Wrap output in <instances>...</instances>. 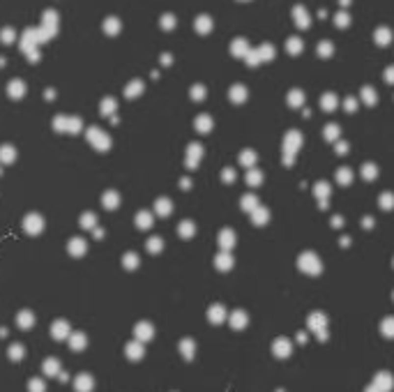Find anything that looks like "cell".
Here are the masks:
<instances>
[{
    "instance_id": "ac0fdd59",
    "label": "cell",
    "mask_w": 394,
    "mask_h": 392,
    "mask_svg": "<svg viewBox=\"0 0 394 392\" xmlns=\"http://www.w3.org/2000/svg\"><path fill=\"white\" fill-rule=\"evenodd\" d=\"M297 341H300V344H304V341H307V335H304V332H300V335H297Z\"/></svg>"
},
{
    "instance_id": "2e32d148",
    "label": "cell",
    "mask_w": 394,
    "mask_h": 392,
    "mask_svg": "<svg viewBox=\"0 0 394 392\" xmlns=\"http://www.w3.org/2000/svg\"><path fill=\"white\" fill-rule=\"evenodd\" d=\"M380 332H383L385 337H390V339L394 337V318H392V316L385 318V321L380 323Z\"/></svg>"
},
{
    "instance_id": "52a82bcc",
    "label": "cell",
    "mask_w": 394,
    "mask_h": 392,
    "mask_svg": "<svg viewBox=\"0 0 394 392\" xmlns=\"http://www.w3.org/2000/svg\"><path fill=\"white\" fill-rule=\"evenodd\" d=\"M134 335H136V339H138V341L148 344V341L155 337V328H152V323H148V321H141V323L134 328Z\"/></svg>"
},
{
    "instance_id": "7a4b0ae2",
    "label": "cell",
    "mask_w": 394,
    "mask_h": 392,
    "mask_svg": "<svg viewBox=\"0 0 394 392\" xmlns=\"http://www.w3.org/2000/svg\"><path fill=\"white\" fill-rule=\"evenodd\" d=\"M143 355H145V346H143V341H127V346H125V358L131 362H138V360H143Z\"/></svg>"
},
{
    "instance_id": "9c48e42d",
    "label": "cell",
    "mask_w": 394,
    "mask_h": 392,
    "mask_svg": "<svg viewBox=\"0 0 394 392\" xmlns=\"http://www.w3.org/2000/svg\"><path fill=\"white\" fill-rule=\"evenodd\" d=\"M16 325L21 328V330H30L32 325H35V314L28 309H23L16 314Z\"/></svg>"
},
{
    "instance_id": "8fae6325",
    "label": "cell",
    "mask_w": 394,
    "mask_h": 392,
    "mask_svg": "<svg viewBox=\"0 0 394 392\" xmlns=\"http://www.w3.org/2000/svg\"><path fill=\"white\" fill-rule=\"evenodd\" d=\"M60 371H62V367H60V360H58V358H46L44 360V374L46 376L55 378Z\"/></svg>"
},
{
    "instance_id": "7c38bea8",
    "label": "cell",
    "mask_w": 394,
    "mask_h": 392,
    "mask_svg": "<svg viewBox=\"0 0 394 392\" xmlns=\"http://www.w3.org/2000/svg\"><path fill=\"white\" fill-rule=\"evenodd\" d=\"M7 358L12 362H21L23 358H26V346H23V344H19V341H16V344H9Z\"/></svg>"
},
{
    "instance_id": "5b68a950",
    "label": "cell",
    "mask_w": 394,
    "mask_h": 392,
    "mask_svg": "<svg viewBox=\"0 0 394 392\" xmlns=\"http://www.w3.org/2000/svg\"><path fill=\"white\" fill-rule=\"evenodd\" d=\"M371 383L376 385L380 392H392L394 390V376L390 374V371H378V374L373 376Z\"/></svg>"
},
{
    "instance_id": "6da1fadb",
    "label": "cell",
    "mask_w": 394,
    "mask_h": 392,
    "mask_svg": "<svg viewBox=\"0 0 394 392\" xmlns=\"http://www.w3.org/2000/svg\"><path fill=\"white\" fill-rule=\"evenodd\" d=\"M72 385H74L76 392H92L95 390V376L88 374V371H81V374H76L74 376Z\"/></svg>"
},
{
    "instance_id": "4fadbf2b",
    "label": "cell",
    "mask_w": 394,
    "mask_h": 392,
    "mask_svg": "<svg viewBox=\"0 0 394 392\" xmlns=\"http://www.w3.org/2000/svg\"><path fill=\"white\" fill-rule=\"evenodd\" d=\"M208 318H210L212 323H221V321L226 318V311H224L221 305H212V307L208 309Z\"/></svg>"
},
{
    "instance_id": "5bb4252c",
    "label": "cell",
    "mask_w": 394,
    "mask_h": 392,
    "mask_svg": "<svg viewBox=\"0 0 394 392\" xmlns=\"http://www.w3.org/2000/svg\"><path fill=\"white\" fill-rule=\"evenodd\" d=\"M247 323H249V316H247L244 311H235L233 316H231V325H233L235 330H242V328H247Z\"/></svg>"
},
{
    "instance_id": "ba28073f",
    "label": "cell",
    "mask_w": 394,
    "mask_h": 392,
    "mask_svg": "<svg viewBox=\"0 0 394 392\" xmlns=\"http://www.w3.org/2000/svg\"><path fill=\"white\" fill-rule=\"evenodd\" d=\"M180 355L184 358V360H194V355H196V341L194 339H180Z\"/></svg>"
},
{
    "instance_id": "9a60e30c",
    "label": "cell",
    "mask_w": 394,
    "mask_h": 392,
    "mask_svg": "<svg viewBox=\"0 0 394 392\" xmlns=\"http://www.w3.org/2000/svg\"><path fill=\"white\" fill-rule=\"evenodd\" d=\"M28 392H46V381L39 376H32L28 381Z\"/></svg>"
},
{
    "instance_id": "8992f818",
    "label": "cell",
    "mask_w": 394,
    "mask_h": 392,
    "mask_svg": "<svg viewBox=\"0 0 394 392\" xmlns=\"http://www.w3.org/2000/svg\"><path fill=\"white\" fill-rule=\"evenodd\" d=\"M67 346L72 348V351H85V346H88V335L85 332H72L67 337Z\"/></svg>"
},
{
    "instance_id": "d6986e66",
    "label": "cell",
    "mask_w": 394,
    "mask_h": 392,
    "mask_svg": "<svg viewBox=\"0 0 394 392\" xmlns=\"http://www.w3.org/2000/svg\"><path fill=\"white\" fill-rule=\"evenodd\" d=\"M364 392H380V390H378V388H376V385L371 383V385H369V388H367V390H364Z\"/></svg>"
},
{
    "instance_id": "277c9868",
    "label": "cell",
    "mask_w": 394,
    "mask_h": 392,
    "mask_svg": "<svg viewBox=\"0 0 394 392\" xmlns=\"http://www.w3.org/2000/svg\"><path fill=\"white\" fill-rule=\"evenodd\" d=\"M69 335H72V325H69L65 318H58V321L51 323V337H53V339L62 341V339H67Z\"/></svg>"
},
{
    "instance_id": "30bf717a",
    "label": "cell",
    "mask_w": 394,
    "mask_h": 392,
    "mask_svg": "<svg viewBox=\"0 0 394 392\" xmlns=\"http://www.w3.org/2000/svg\"><path fill=\"white\" fill-rule=\"evenodd\" d=\"M309 328L316 332V335H318V332H323V330H327L325 314H318V311H316V314H311V316H309Z\"/></svg>"
},
{
    "instance_id": "3957f363",
    "label": "cell",
    "mask_w": 394,
    "mask_h": 392,
    "mask_svg": "<svg viewBox=\"0 0 394 392\" xmlns=\"http://www.w3.org/2000/svg\"><path fill=\"white\" fill-rule=\"evenodd\" d=\"M272 353L277 355L279 360H286V358H290V353H293V341L286 339V337H279V339H274Z\"/></svg>"
},
{
    "instance_id": "e0dca14e",
    "label": "cell",
    "mask_w": 394,
    "mask_h": 392,
    "mask_svg": "<svg viewBox=\"0 0 394 392\" xmlns=\"http://www.w3.org/2000/svg\"><path fill=\"white\" fill-rule=\"evenodd\" d=\"M58 378H60V383H67V381H69V374H67V371H60V374H58Z\"/></svg>"
}]
</instances>
